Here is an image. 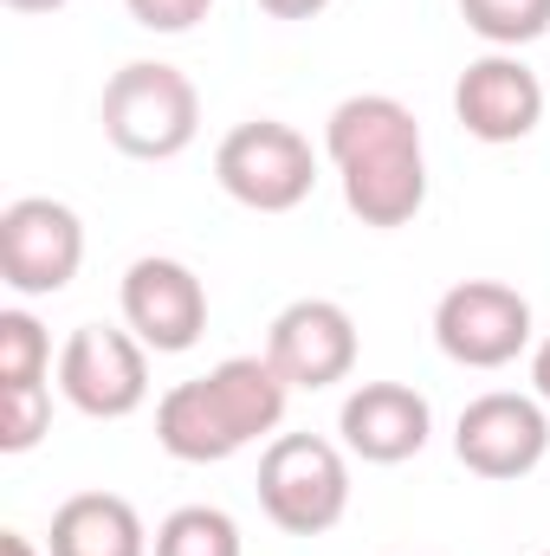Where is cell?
<instances>
[{
	"instance_id": "obj_1",
	"label": "cell",
	"mask_w": 550,
	"mask_h": 556,
	"mask_svg": "<svg viewBox=\"0 0 550 556\" xmlns=\"http://www.w3.org/2000/svg\"><path fill=\"white\" fill-rule=\"evenodd\" d=\"M324 155L343 181V207L363 227L389 233L427 207V149H421V124L402 98L389 91L343 98L324 124Z\"/></svg>"
},
{
	"instance_id": "obj_2",
	"label": "cell",
	"mask_w": 550,
	"mask_h": 556,
	"mask_svg": "<svg viewBox=\"0 0 550 556\" xmlns=\"http://www.w3.org/2000/svg\"><path fill=\"white\" fill-rule=\"evenodd\" d=\"M285 395H291V382L266 356H227L208 376L175 382L155 402V440L168 459H188V466L234 459L285 420Z\"/></svg>"
},
{
	"instance_id": "obj_3",
	"label": "cell",
	"mask_w": 550,
	"mask_h": 556,
	"mask_svg": "<svg viewBox=\"0 0 550 556\" xmlns=\"http://www.w3.org/2000/svg\"><path fill=\"white\" fill-rule=\"evenodd\" d=\"M98 124H104L111 149H124L137 162H175L201 137V91L182 65L130 59L124 72H111V85L98 98Z\"/></svg>"
},
{
	"instance_id": "obj_4",
	"label": "cell",
	"mask_w": 550,
	"mask_h": 556,
	"mask_svg": "<svg viewBox=\"0 0 550 556\" xmlns=\"http://www.w3.org/2000/svg\"><path fill=\"white\" fill-rule=\"evenodd\" d=\"M260 511L285 538H324L350 511V459L324 433H273L260 453Z\"/></svg>"
},
{
	"instance_id": "obj_5",
	"label": "cell",
	"mask_w": 550,
	"mask_h": 556,
	"mask_svg": "<svg viewBox=\"0 0 550 556\" xmlns=\"http://www.w3.org/2000/svg\"><path fill=\"white\" fill-rule=\"evenodd\" d=\"M214 181L240 207H253V214H291L317 188V155H311V142L298 137L291 124L247 117V124H234L221 137V149H214Z\"/></svg>"
},
{
	"instance_id": "obj_6",
	"label": "cell",
	"mask_w": 550,
	"mask_h": 556,
	"mask_svg": "<svg viewBox=\"0 0 550 556\" xmlns=\"http://www.w3.org/2000/svg\"><path fill=\"white\" fill-rule=\"evenodd\" d=\"M434 343L460 369H505L532 343V298L499 278H460L434 304Z\"/></svg>"
},
{
	"instance_id": "obj_7",
	"label": "cell",
	"mask_w": 550,
	"mask_h": 556,
	"mask_svg": "<svg viewBox=\"0 0 550 556\" xmlns=\"http://www.w3.org/2000/svg\"><path fill=\"white\" fill-rule=\"evenodd\" d=\"M85 266V220L52 194H20L0 207V278L20 298H52Z\"/></svg>"
},
{
	"instance_id": "obj_8",
	"label": "cell",
	"mask_w": 550,
	"mask_h": 556,
	"mask_svg": "<svg viewBox=\"0 0 550 556\" xmlns=\"http://www.w3.org/2000/svg\"><path fill=\"white\" fill-rule=\"evenodd\" d=\"M59 389L78 415L124 420L149 402V350L137 330L111 324H78L59 350Z\"/></svg>"
},
{
	"instance_id": "obj_9",
	"label": "cell",
	"mask_w": 550,
	"mask_h": 556,
	"mask_svg": "<svg viewBox=\"0 0 550 556\" xmlns=\"http://www.w3.org/2000/svg\"><path fill=\"white\" fill-rule=\"evenodd\" d=\"M453 453L466 472L479 479H525L538 472L550 453V420L532 395H512V389H486L460 408L453 427Z\"/></svg>"
},
{
	"instance_id": "obj_10",
	"label": "cell",
	"mask_w": 550,
	"mask_h": 556,
	"mask_svg": "<svg viewBox=\"0 0 550 556\" xmlns=\"http://www.w3.org/2000/svg\"><path fill=\"white\" fill-rule=\"evenodd\" d=\"M545 104H550V85L518 52H486L453 85V117L479 142H525L545 124Z\"/></svg>"
},
{
	"instance_id": "obj_11",
	"label": "cell",
	"mask_w": 550,
	"mask_h": 556,
	"mask_svg": "<svg viewBox=\"0 0 550 556\" xmlns=\"http://www.w3.org/2000/svg\"><path fill=\"white\" fill-rule=\"evenodd\" d=\"M266 363L291 389H330L357 369V317L337 298H298L266 330Z\"/></svg>"
},
{
	"instance_id": "obj_12",
	"label": "cell",
	"mask_w": 550,
	"mask_h": 556,
	"mask_svg": "<svg viewBox=\"0 0 550 556\" xmlns=\"http://www.w3.org/2000/svg\"><path fill=\"white\" fill-rule=\"evenodd\" d=\"M124 324L142 337V350L182 356L208 330V285L195 278V266L149 253L124 273Z\"/></svg>"
},
{
	"instance_id": "obj_13",
	"label": "cell",
	"mask_w": 550,
	"mask_h": 556,
	"mask_svg": "<svg viewBox=\"0 0 550 556\" xmlns=\"http://www.w3.org/2000/svg\"><path fill=\"white\" fill-rule=\"evenodd\" d=\"M337 433L357 459L370 466H402L427 446L434 433V408L427 395H414L409 382H363L343 395V415H337Z\"/></svg>"
},
{
	"instance_id": "obj_14",
	"label": "cell",
	"mask_w": 550,
	"mask_h": 556,
	"mask_svg": "<svg viewBox=\"0 0 550 556\" xmlns=\"http://www.w3.org/2000/svg\"><path fill=\"white\" fill-rule=\"evenodd\" d=\"M46 556H149V531H142L130 498H117V492H72L52 511Z\"/></svg>"
},
{
	"instance_id": "obj_15",
	"label": "cell",
	"mask_w": 550,
	"mask_h": 556,
	"mask_svg": "<svg viewBox=\"0 0 550 556\" xmlns=\"http://www.w3.org/2000/svg\"><path fill=\"white\" fill-rule=\"evenodd\" d=\"M149 556H247V544H240V525L221 505H182L155 525Z\"/></svg>"
},
{
	"instance_id": "obj_16",
	"label": "cell",
	"mask_w": 550,
	"mask_h": 556,
	"mask_svg": "<svg viewBox=\"0 0 550 556\" xmlns=\"http://www.w3.org/2000/svg\"><path fill=\"white\" fill-rule=\"evenodd\" d=\"M460 13H466V26H473L486 46H499V52L532 46V39L550 33V0H460Z\"/></svg>"
},
{
	"instance_id": "obj_17",
	"label": "cell",
	"mask_w": 550,
	"mask_h": 556,
	"mask_svg": "<svg viewBox=\"0 0 550 556\" xmlns=\"http://www.w3.org/2000/svg\"><path fill=\"white\" fill-rule=\"evenodd\" d=\"M52 369V337L33 311H0V389L13 382H46Z\"/></svg>"
},
{
	"instance_id": "obj_18",
	"label": "cell",
	"mask_w": 550,
	"mask_h": 556,
	"mask_svg": "<svg viewBox=\"0 0 550 556\" xmlns=\"http://www.w3.org/2000/svg\"><path fill=\"white\" fill-rule=\"evenodd\" d=\"M52 427V389L46 382H13L0 389V453H33Z\"/></svg>"
},
{
	"instance_id": "obj_19",
	"label": "cell",
	"mask_w": 550,
	"mask_h": 556,
	"mask_svg": "<svg viewBox=\"0 0 550 556\" xmlns=\"http://www.w3.org/2000/svg\"><path fill=\"white\" fill-rule=\"evenodd\" d=\"M124 7H130V20L149 26V33H188V26L208 20L214 0H124Z\"/></svg>"
},
{
	"instance_id": "obj_20",
	"label": "cell",
	"mask_w": 550,
	"mask_h": 556,
	"mask_svg": "<svg viewBox=\"0 0 550 556\" xmlns=\"http://www.w3.org/2000/svg\"><path fill=\"white\" fill-rule=\"evenodd\" d=\"M260 7H266L273 20H317L330 0H260Z\"/></svg>"
},
{
	"instance_id": "obj_21",
	"label": "cell",
	"mask_w": 550,
	"mask_h": 556,
	"mask_svg": "<svg viewBox=\"0 0 550 556\" xmlns=\"http://www.w3.org/2000/svg\"><path fill=\"white\" fill-rule=\"evenodd\" d=\"M532 389H538V402H550V337L532 350Z\"/></svg>"
},
{
	"instance_id": "obj_22",
	"label": "cell",
	"mask_w": 550,
	"mask_h": 556,
	"mask_svg": "<svg viewBox=\"0 0 550 556\" xmlns=\"http://www.w3.org/2000/svg\"><path fill=\"white\" fill-rule=\"evenodd\" d=\"M0 556H39V544L26 531H0Z\"/></svg>"
},
{
	"instance_id": "obj_23",
	"label": "cell",
	"mask_w": 550,
	"mask_h": 556,
	"mask_svg": "<svg viewBox=\"0 0 550 556\" xmlns=\"http://www.w3.org/2000/svg\"><path fill=\"white\" fill-rule=\"evenodd\" d=\"M13 13H59V7H72V0H7Z\"/></svg>"
},
{
	"instance_id": "obj_24",
	"label": "cell",
	"mask_w": 550,
	"mask_h": 556,
	"mask_svg": "<svg viewBox=\"0 0 550 556\" xmlns=\"http://www.w3.org/2000/svg\"><path fill=\"white\" fill-rule=\"evenodd\" d=\"M545 85H550V78H545Z\"/></svg>"
},
{
	"instance_id": "obj_25",
	"label": "cell",
	"mask_w": 550,
	"mask_h": 556,
	"mask_svg": "<svg viewBox=\"0 0 550 556\" xmlns=\"http://www.w3.org/2000/svg\"><path fill=\"white\" fill-rule=\"evenodd\" d=\"M545 556H550V551H545Z\"/></svg>"
}]
</instances>
